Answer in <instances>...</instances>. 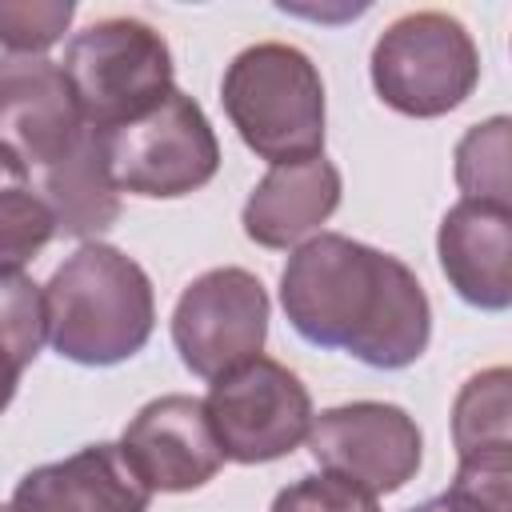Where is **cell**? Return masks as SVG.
<instances>
[{
    "label": "cell",
    "mask_w": 512,
    "mask_h": 512,
    "mask_svg": "<svg viewBox=\"0 0 512 512\" xmlns=\"http://www.w3.org/2000/svg\"><path fill=\"white\" fill-rule=\"evenodd\" d=\"M480 80V52L468 28L436 8L404 12L372 48V84L404 116H444L460 108Z\"/></svg>",
    "instance_id": "cell-5"
},
{
    "label": "cell",
    "mask_w": 512,
    "mask_h": 512,
    "mask_svg": "<svg viewBox=\"0 0 512 512\" xmlns=\"http://www.w3.org/2000/svg\"><path fill=\"white\" fill-rule=\"evenodd\" d=\"M340 204V172L324 156L272 164L244 204V232L260 248H288L312 236Z\"/></svg>",
    "instance_id": "cell-14"
},
{
    "label": "cell",
    "mask_w": 512,
    "mask_h": 512,
    "mask_svg": "<svg viewBox=\"0 0 512 512\" xmlns=\"http://www.w3.org/2000/svg\"><path fill=\"white\" fill-rule=\"evenodd\" d=\"M268 336V292L244 268L196 276L172 312V344L188 372L216 380L260 356Z\"/></svg>",
    "instance_id": "cell-8"
},
{
    "label": "cell",
    "mask_w": 512,
    "mask_h": 512,
    "mask_svg": "<svg viewBox=\"0 0 512 512\" xmlns=\"http://www.w3.org/2000/svg\"><path fill=\"white\" fill-rule=\"evenodd\" d=\"M204 416L224 460L268 464L308 440L312 396L292 368L272 356H252L212 380Z\"/></svg>",
    "instance_id": "cell-7"
},
{
    "label": "cell",
    "mask_w": 512,
    "mask_h": 512,
    "mask_svg": "<svg viewBox=\"0 0 512 512\" xmlns=\"http://www.w3.org/2000/svg\"><path fill=\"white\" fill-rule=\"evenodd\" d=\"M436 252L448 284L484 312L512 304V208L460 200L436 232Z\"/></svg>",
    "instance_id": "cell-12"
},
{
    "label": "cell",
    "mask_w": 512,
    "mask_h": 512,
    "mask_svg": "<svg viewBox=\"0 0 512 512\" xmlns=\"http://www.w3.org/2000/svg\"><path fill=\"white\" fill-rule=\"evenodd\" d=\"M148 500L152 492L116 444H88L68 460L32 468L12 492V512H148Z\"/></svg>",
    "instance_id": "cell-13"
},
{
    "label": "cell",
    "mask_w": 512,
    "mask_h": 512,
    "mask_svg": "<svg viewBox=\"0 0 512 512\" xmlns=\"http://www.w3.org/2000/svg\"><path fill=\"white\" fill-rule=\"evenodd\" d=\"M44 340V292L24 272H0V412Z\"/></svg>",
    "instance_id": "cell-16"
},
{
    "label": "cell",
    "mask_w": 512,
    "mask_h": 512,
    "mask_svg": "<svg viewBox=\"0 0 512 512\" xmlns=\"http://www.w3.org/2000/svg\"><path fill=\"white\" fill-rule=\"evenodd\" d=\"M288 324L316 348H340L368 368H408L432 336V308L416 272L352 236L304 240L280 276Z\"/></svg>",
    "instance_id": "cell-1"
},
{
    "label": "cell",
    "mask_w": 512,
    "mask_h": 512,
    "mask_svg": "<svg viewBox=\"0 0 512 512\" xmlns=\"http://www.w3.org/2000/svg\"><path fill=\"white\" fill-rule=\"evenodd\" d=\"M56 236L52 208L36 192L28 168L0 148V272H20Z\"/></svg>",
    "instance_id": "cell-15"
},
{
    "label": "cell",
    "mask_w": 512,
    "mask_h": 512,
    "mask_svg": "<svg viewBox=\"0 0 512 512\" xmlns=\"http://www.w3.org/2000/svg\"><path fill=\"white\" fill-rule=\"evenodd\" d=\"M308 448L324 472L372 496H388L416 476L424 440L404 408L384 400H356L312 416Z\"/></svg>",
    "instance_id": "cell-10"
},
{
    "label": "cell",
    "mask_w": 512,
    "mask_h": 512,
    "mask_svg": "<svg viewBox=\"0 0 512 512\" xmlns=\"http://www.w3.org/2000/svg\"><path fill=\"white\" fill-rule=\"evenodd\" d=\"M224 112L240 140L268 164L320 156L324 148V84L316 64L280 40L244 48L220 84Z\"/></svg>",
    "instance_id": "cell-3"
},
{
    "label": "cell",
    "mask_w": 512,
    "mask_h": 512,
    "mask_svg": "<svg viewBox=\"0 0 512 512\" xmlns=\"http://www.w3.org/2000/svg\"><path fill=\"white\" fill-rule=\"evenodd\" d=\"M0 512H12V508H4V504H0Z\"/></svg>",
    "instance_id": "cell-22"
},
{
    "label": "cell",
    "mask_w": 512,
    "mask_h": 512,
    "mask_svg": "<svg viewBox=\"0 0 512 512\" xmlns=\"http://www.w3.org/2000/svg\"><path fill=\"white\" fill-rule=\"evenodd\" d=\"M272 512H380V504L372 492L332 472H320V476H300L296 484L280 488L272 500Z\"/></svg>",
    "instance_id": "cell-20"
},
{
    "label": "cell",
    "mask_w": 512,
    "mask_h": 512,
    "mask_svg": "<svg viewBox=\"0 0 512 512\" xmlns=\"http://www.w3.org/2000/svg\"><path fill=\"white\" fill-rule=\"evenodd\" d=\"M96 136L116 192L172 200L204 188L220 168V144L204 108L176 88L148 116Z\"/></svg>",
    "instance_id": "cell-6"
},
{
    "label": "cell",
    "mask_w": 512,
    "mask_h": 512,
    "mask_svg": "<svg viewBox=\"0 0 512 512\" xmlns=\"http://www.w3.org/2000/svg\"><path fill=\"white\" fill-rule=\"evenodd\" d=\"M60 76L92 132H112L148 116L172 92V52L136 16H104L64 48Z\"/></svg>",
    "instance_id": "cell-4"
},
{
    "label": "cell",
    "mask_w": 512,
    "mask_h": 512,
    "mask_svg": "<svg viewBox=\"0 0 512 512\" xmlns=\"http://www.w3.org/2000/svg\"><path fill=\"white\" fill-rule=\"evenodd\" d=\"M508 116H492L476 128L464 132L456 144V184L464 188V200H488L504 204L508 200Z\"/></svg>",
    "instance_id": "cell-18"
},
{
    "label": "cell",
    "mask_w": 512,
    "mask_h": 512,
    "mask_svg": "<svg viewBox=\"0 0 512 512\" xmlns=\"http://www.w3.org/2000/svg\"><path fill=\"white\" fill-rule=\"evenodd\" d=\"M116 448L148 492H192L208 484L224 464V452L204 416V400L180 392L148 400L128 420Z\"/></svg>",
    "instance_id": "cell-11"
},
{
    "label": "cell",
    "mask_w": 512,
    "mask_h": 512,
    "mask_svg": "<svg viewBox=\"0 0 512 512\" xmlns=\"http://www.w3.org/2000/svg\"><path fill=\"white\" fill-rule=\"evenodd\" d=\"M408 512H480V508L448 488V492H440V496H432V500H424V504H416V508H408Z\"/></svg>",
    "instance_id": "cell-21"
},
{
    "label": "cell",
    "mask_w": 512,
    "mask_h": 512,
    "mask_svg": "<svg viewBox=\"0 0 512 512\" xmlns=\"http://www.w3.org/2000/svg\"><path fill=\"white\" fill-rule=\"evenodd\" d=\"M60 64L44 56H4L0 60V148H8L40 184L92 144Z\"/></svg>",
    "instance_id": "cell-9"
},
{
    "label": "cell",
    "mask_w": 512,
    "mask_h": 512,
    "mask_svg": "<svg viewBox=\"0 0 512 512\" xmlns=\"http://www.w3.org/2000/svg\"><path fill=\"white\" fill-rule=\"evenodd\" d=\"M72 12L76 4L68 0H32V4L0 0V44L24 56L44 52L64 36V28L72 24Z\"/></svg>",
    "instance_id": "cell-19"
},
{
    "label": "cell",
    "mask_w": 512,
    "mask_h": 512,
    "mask_svg": "<svg viewBox=\"0 0 512 512\" xmlns=\"http://www.w3.org/2000/svg\"><path fill=\"white\" fill-rule=\"evenodd\" d=\"M508 368H488L476 372L452 408V440L460 456H480V452H512V432H508Z\"/></svg>",
    "instance_id": "cell-17"
},
{
    "label": "cell",
    "mask_w": 512,
    "mask_h": 512,
    "mask_svg": "<svg viewBox=\"0 0 512 512\" xmlns=\"http://www.w3.org/2000/svg\"><path fill=\"white\" fill-rule=\"evenodd\" d=\"M152 324V280L112 244H80L44 284V328L64 360L120 364L148 344Z\"/></svg>",
    "instance_id": "cell-2"
}]
</instances>
